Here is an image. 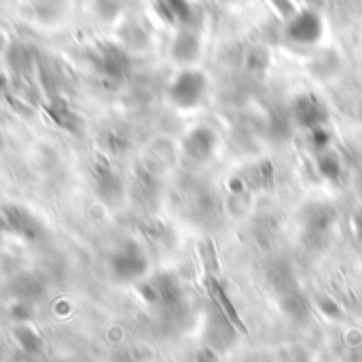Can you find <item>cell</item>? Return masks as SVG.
Returning a JSON list of instances; mask_svg holds the SVG:
<instances>
[{
  "label": "cell",
  "mask_w": 362,
  "mask_h": 362,
  "mask_svg": "<svg viewBox=\"0 0 362 362\" xmlns=\"http://www.w3.org/2000/svg\"><path fill=\"white\" fill-rule=\"evenodd\" d=\"M280 308H282V312H284L288 318H293V320H297V322H303V320H308V316H310V303H308V299H305L297 288H293V291L280 295Z\"/></svg>",
  "instance_id": "15"
},
{
  "label": "cell",
  "mask_w": 362,
  "mask_h": 362,
  "mask_svg": "<svg viewBox=\"0 0 362 362\" xmlns=\"http://www.w3.org/2000/svg\"><path fill=\"white\" fill-rule=\"evenodd\" d=\"M310 4H318V2H322V0H308Z\"/></svg>",
  "instance_id": "25"
},
{
  "label": "cell",
  "mask_w": 362,
  "mask_h": 362,
  "mask_svg": "<svg viewBox=\"0 0 362 362\" xmlns=\"http://www.w3.org/2000/svg\"><path fill=\"white\" fill-rule=\"evenodd\" d=\"M354 231H356L358 240H362V208L354 214Z\"/></svg>",
  "instance_id": "22"
},
{
  "label": "cell",
  "mask_w": 362,
  "mask_h": 362,
  "mask_svg": "<svg viewBox=\"0 0 362 362\" xmlns=\"http://www.w3.org/2000/svg\"><path fill=\"white\" fill-rule=\"evenodd\" d=\"M93 189L95 195L106 204V206H117L121 204L125 195V185L121 174L110 170L108 165H98L93 172Z\"/></svg>",
  "instance_id": "10"
},
{
  "label": "cell",
  "mask_w": 362,
  "mask_h": 362,
  "mask_svg": "<svg viewBox=\"0 0 362 362\" xmlns=\"http://www.w3.org/2000/svg\"><path fill=\"white\" fill-rule=\"evenodd\" d=\"M11 293L19 299V303H32L42 295V284L32 274H21L11 282Z\"/></svg>",
  "instance_id": "14"
},
{
  "label": "cell",
  "mask_w": 362,
  "mask_h": 362,
  "mask_svg": "<svg viewBox=\"0 0 362 362\" xmlns=\"http://www.w3.org/2000/svg\"><path fill=\"white\" fill-rule=\"evenodd\" d=\"M320 310H322V314L325 316H329V318H339L341 316V308L333 301V299H320Z\"/></svg>",
  "instance_id": "19"
},
{
  "label": "cell",
  "mask_w": 362,
  "mask_h": 362,
  "mask_svg": "<svg viewBox=\"0 0 362 362\" xmlns=\"http://www.w3.org/2000/svg\"><path fill=\"white\" fill-rule=\"evenodd\" d=\"M291 121L295 127L303 132H312L316 127L329 125V108L314 93H301L291 104Z\"/></svg>",
  "instance_id": "5"
},
{
  "label": "cell",
  "mask_w": 362,
  "mask_h": 362,
  "mask_svg": "<svg viewBox=\"0 0 362 362\" xmlns=\"http://www.w3.org/2000/svg\"><path fill=\"white\" fill-rule=\"evenodd\" d=\"M2 49H4V36L0 34V51H2Z\"/></svg>",
  "instance_id": "23"
},
{
  "label": "cell",
  "mask_w": 362,
  "mask_h": 362,
  "mask_svg": "<svg viewBox=\"0 0 362 362\" xmlns=\"http://www.w3.org/2000/svg\"><path fill=\"white\" fill-rule=\"evenodd\" d=\"M269 66V51L265 47H255L246 55V68L250 72H263Z\"/></svg>",
  "instance_id": "17"
},
{
  "label": "cell",
  "mask_w": 362,
  "mask_h": 362,
  "mask_svg": "<svg viewBox=\"0 0 362 362\" xmlns=\"http://www.w3.org/2000/svg\"><path fill=\"white\" fill-rule=\"evenodd\" d=\"M335 221H337V210L331 204H325V202L308 204L303 208V212H301L303 229L312 238H322V235L331 233Z\"/></svg>",
  "instance_id": "9"
},
{
  "label": "cell",
  "mask_w": 362,
  "mask_h": 362,
  "mask_svg": "<svg viewBox=\"0 0 362 362\" xmlns=\"http://www.w3.org/2000/svg\"><path fill=\"white\" fill-rule=\"evenodd\" d=\"M282 362H310L308 361V354L303 350H291L286 352V356L282 358Z\"/></svg>",
  "instance_id": "20"
},
{
  "label": "cell",
  "mask_w": 362,
  "mask_h": 362,
  "mask_svg": "<svg viewBox=\"0 0 362 362\" xmlns=\"http://www.w3.org/2000/svg\"><path fill=\"white\" fill-rule=\"evenodd\" d=\"M108 269L117 282H138L148 272V257L136 240H125L110 252Z\"/></svg>",
  "instance_id": "1"
},
{
  "label": "cell",
  "mask_w": 362,
  "mask_h": 362,
  "mask_svg": "<svg viewBox=\"0 0 362 362\" xmlns=\"http://www.w3.org/2000/svg\"><path fill=\"white\" fill-rule=\"evenodd\" d=\"M216 146H218V136L212 127L208 125H197L193 127L185 140H182V153L195 161V163H206L214 157L216 153Z\"/></svg>",
  "instance_id": "7"
},
{
  "label": "cell",
  "mask_w": 362,
  "mask_h": 362,
  "mask_svg": "<svg viewBox=\"0 0 362 362\" xmlns=\"http://www.w3.org/2000/svg\"><path fill=\"white\" fill-rule=\"evenodd\" d=\"M269 2H272V6H274V8H276V11H278L286 21H288V19L299 11V8L295 6V2H293V0H269Z\"/></svg>",
  "instance_id": "18"
},
{
  "label": "cell",
  "mask_w": 362,
  "mask_h": 362,
  "mask_svg": "<svg viewBox=\"0 0 362 362\" xmlns=\"http://www.w3.org/2000/svg\"><path fill=\"white\" fill-rule=\"evenodd\" d=\"M170 53H172V59L182 64V66L195 64L202 55V38H199L197 30L195 28H180L172 40Z\"/></svg>",
  "instance_id": "11"
},
{
  "label": "cell",
  "mask_w": 362,
  "mask_h": 362,
  "mask_svg": "<svg viewBox=\"0 0 362 362\" xmlns=\"http://www.w3.org/2000/svg\"><path fill=\"white\" fill-rule=\"evenodd\" d=\"M89 59H91L93 70L108 83H121L132 70L129 53L123 47L112 45V42L98 45L93 53L89 55Z\"/></svg>",
  "instance_id": "3"
},
{
  "label": "cell",
  "mask_w": 362,
  "mask_h": 362,
  "mask_svg": "<svg viewBox=\"0 0 362 362\" xmlns=\"http://www.w3.org/2000/svg\"><path fill=\"white\" fill-rule=\"evenodd\" d=\"M325 34V21L316 8H303L297 11L286 21V38L299 47H312L316 45Z\"/></svg>",
  "instance_id": "6"
},
{
  "label": "cell",
  "mask_w": 362,
  "mask_h": 362,
  "mask_svg": "<svg viewBox=\"0 0 362 362\" xmlns=\"http://www.w3.org/2000/svg\"><path fill=\"white\" fill-rule=\"evenodd\" d=\"M197 362H218V356L212 348H206L197 354Z\"/></svg>",
  "instance_id": "21"
},
{
  "label": "cell",
  "mask_w": 362,
  "mask_h": 362,
  "mask_svg": "<svg viewBox=\"0 0 362 362\" xmlns=\"http://www.w3.org/2000/svg\"><path fill=\"white\" fill-rule=\"evenodd\" d=\"M316 170L318 174L329 182H339L344 176V161L337 151L329 148L320 155H316Z\"/></svg>",
  "instance_id": "13"
},
{
  "label": "cell",
  "mask_w": 362,
  "mask_h": 362,
  "mask_svg": "<svg viewBox=\"0 0 362 362\" xmlns=\"http://www.w3.org/2000/svg\"><path fill=\"white\" fill-rule=\"evenodd\" d=\"M140 293H142V297L148 303L161 305V308H172L182 297V291H180L178 280L174 276H168V274L155 276L153 280H148L146 284H142Z\"/></svg>",
  "instance_id": "8"
},
{
  "label": "cell",
  "mask_w": 362,
  "mask_h": 362,
  "mask_svg": "<svg viewBox=\"0 0 362 362\" xmlns=\"http://www.w3.org/2000/svg\"><path fill=\"white\" fill-rule=\"evenodd\" d=\"M354 362H362V350L358 352V354H356V361H354Z\"/></svg>",
  "instance_id": "24"
},
{
  "label": "cell",
  "mask_w": 362,
  "mask_h": 362,
  "mask_svg": "<svg viewBox=\"0 0 362 362\" xmlns=\"http://www.w3.org/2000/svg\"><path fill=\"white\" fill-rule=\"evenodd\" d=\"M155 11L165 23L178 28H193L197 15L191 0H155Z\"/></svg>",
  "instance_id": "12"
},
{
  "label": "cell",
  "mask_w": 362,
  "mask_h": 362,
  "mask_svg": "<svg viewBox=\"0 0 362 362\" xmlns=\"http://www.w3.org/2000/svg\"><path fill=\"white\" fill-rule=\"evenodd\" d=\"M308 144H310V148H312L316 155L329 151L331 144H333V136H331L329 127L325 125V127H316V129L308 132Z\"/></svg>",
  "instance_id": "16"
},
{
  "label": "cell",
  "mask_w": 362,
  "mask_h": 362,
  "mask_svg": "<svg viewBox=\"0 0 362 362\" xmlns=\"http://www.w3.org/2000/svg\"><path fill=\"white\" fill-rule=\"evenodd\" d=\"M0 221L6 233H13L25 242H38L47 235L40 218L23 206H15V204L4 206L0 212Z\"/></svg>",
  "instance_id": "4"
},
{
  "label": "cell",
  "mask_w": 362,
  "mask_h": 362,
  "mask_svg": "<svg viewBox=\"0 0 362 362\" xmlns=\"http://www.w3.org/2000/svg\"><path fill=\"white\" fill-rule=\"evenodd\" d=\"M206 91H208L206 74L202 70H195V68H185L170 83L168 95H170L174 106H178L182 110H191V108L199 106Z\"/></svg>",
  "instance_id": "2"
}]
</instances>
